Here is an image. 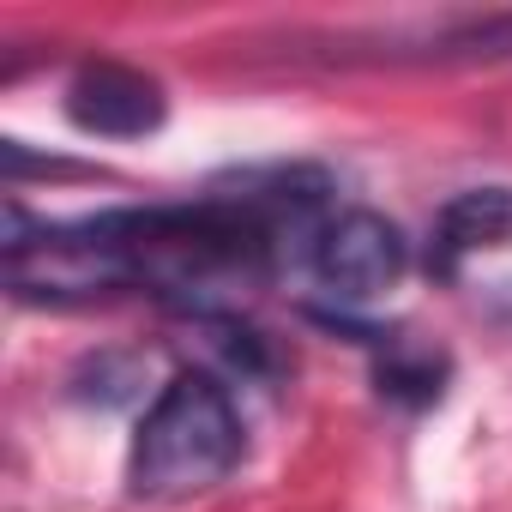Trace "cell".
Segmentation results:
<instances>
[{"label":"cell","instance_id":"cell-1","mask_svg":"<svg viewBox=\"0 0 512 512\" xmlns=\"http://www.w3.org/2000/svg\"><path fill=\"white\" fill-rule=\"evenodd\" d=\"M241 464V416L211 374H175L145 410L127 452V494L169 506L217 488Z\"/></svg>","mask_w":512,"mask_h":512},{"label":"cell","instance_id":"cell-2","mask_svg":"<svg viewBox=\"0 0 512 512\" xmlns=\"http://www.w3.org/2000/svg\"><path fill=\"white\" fill-rule=\"evenodd\" d=\"M308 266L338 302H374L404 278L410 247L380 211H338L308 241Z\"/></svg>","mask_w":512,"mask_h":512},{"label":"cell","instance_id":"cell-3","mask_svg":"<svg viewBox=\"0 0 512 512\" xmlns=\"http://www.w3.org/2000/svg\"><path fill=\"white\" fill-rule=\"evenodd\" d=\"M67 115L79 133L91 139H145L163 127L169 103H163V85L145 79L139 67H121V61H91L79 67V79L67 85Z\"/></svg>","mask_w":512,"mask_h":512},{"label":"cell","instance_id":"cell-4","mask_svg":"<svg viewBox=\"0 0 512 512\" xmlns=\"http://www.w3.org/2000/svg\"><path fill=\"white\" fill-rule=\"evenodd\" d=\"M512 247V187H464L434 217V266L452 272L464 253Z\"/></svg>","mask_w":512,"mask_h":512},{"label":"cell","instance_id":"cell-5","mask_svg":"<svg viewBox=\"0 0 512 512\" xmlns=\"http://www.w3.org/2000/svg\"><path fill=\"white\" fill-rule=\"evenodd\" d=\"M380 392L404 398V404H434L446 392V362L428 356V350H392L380 362Z\"/></svg>","mask_w":512,"mask_h":512}]
</instances>
